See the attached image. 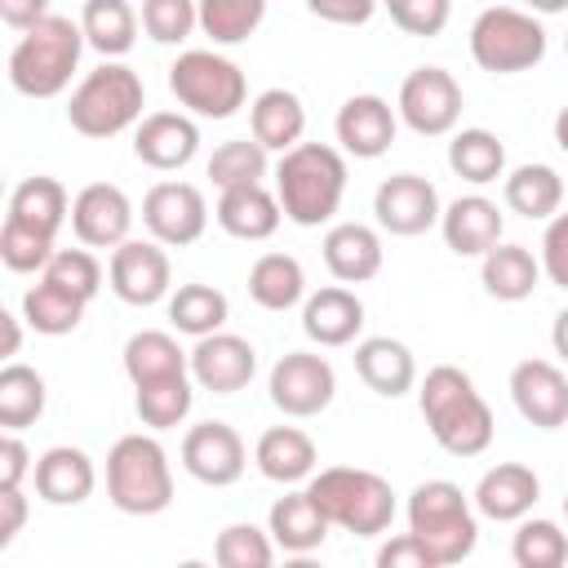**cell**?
<instances>
[{"label":"cell","mask_w":568,"mask_h":568,"mask_svg":"<svg viewBox=\"0 0 568 568\" xmlns=\"http://www.w3.org/2000/svg\"><path fill=\"white\" fill-rule=\"evenodd\" d=\"M417 408L426 417V430L435 435V444L453 457H479L493 444V408L488 399L475 390L470 373L453 368V364H435L422 377L417 390Z\"/></svg>","instance_id":"1"},{"label":"cell","mask_w":568,"mask_h":568,"mask_svg":"<svg viewBox=\"0 0 568 568\" xmlns=\"http://www.w3.org/2000/svg\"><path fill=\"white\" fill-rule=\"evenodd\" d=\"M275 195L293 226L328 222L346 195V155L324 142H297L275 164Z\"/></svg>","instance_id":"2"},{"label":"cell","mask_w":568,"mask_h":568,"mask_svg":"<svg viewBox=\"0 0 568 568\" xmlns=\"http://www.w3.org/2000/svg\"><path fill=\"white\" fill-rule=\"evenodd\" d=\"M84 27L62 18V13H49L40 18L36 27H27L9 53V84L22 93V98H58L75 67H80V53H84Z\"/></svg>","instance_id":"3"},{"label":"cell","mask_w":568,"mask_h":568,"mask_svg":"<svg viewBox=\"0 0 568 568\" xmlns=\"http://www.w3.org/2000/svg\"><path fill=\"white\" fill-rule=\"evenodd\" d=\"M311 501L328 515L333 528H346L355 537H377L395 519V493L377 470L364 466H328L306 479Z\"/></svg>","instance_id":"4"},{"label":"cell","mask_w":568,"mask_h":568,"mask_svg":"<svg viewBox=\"0 0 568 568\" xmlns=\"http://www.w3.org/2000/svg\"><path fill=\"white\" fill-rule=\"evenodd\" d=\"M408 532L435 555L439 568L470 559L479 541V519L470 497L453 479H426L408 493Z\"/></svg>","instance_id":"5"},{"label":"cell","mask_w":568,"mask_h":568,"mask_svg":"<svg viewBox=\"0 0 568 568\" xmlns=\"http://www.w3.org/2000/svg\"><path fill=\"white\" fill-rule=\"evenodd\" d=\"M106 497L124 515H160L173 501L169 453L155 435H120L106 453Z\"/></svg>","instance_id":"6"},{"label":"cell","mask_w":568,"mask_h":568,"mask_svg":"<svg viewBox=\"0 0 568 568\" xmlns=\"http://www.w3.org/2000/svg\"><path fill=\"white\" fill-rule=\"evenodd\" d=\"M142 106H146L142 75L124 62H102L75 84L67 102V120L80 138H115L142 120Z\"/></svg>","instance_id":"7"},{"label":"cell","mask_w":568,"mask_h":568,"mask_svg":"<svg viewBox=\"0 0 568 568\" xmlns=\"http://www.w3.org/2000/svg\"><path fill=\"white\" fill-rule=\"evenodd\" d=\"M169 89L200 120H231L244 106V98H248L244 71L231 58L213 53V49L178 53V62L169 67Z\"/></svg>","instance_id":"8"},{"label":"cell","mask_w":568,"mask_h":568,"mask_svg":"<svg viewBox=\"0 0 568 568\" xmlns=\"http://www.w3.org/2000/svg\"><path fill=\"white\" fill-rule=\"evenodd\" d=\"M470 58L493 75L532 71L546 58V27L532 13L510 4L484 9L470 27Z\"/></svg>","instance_id":"9"},{"label":"cell","mask_w":568,"mask_h":568,"mask_svg":"<svg viewBox=\"0 0 568 568\" xmlns=\"http://www.w3.org/2000/svg\"><path fill=\"white\" fill-rule=\"evenodd\" d=\"M395 111L417 138H444L462 120V84L444 67H417L404 75Z\"/></svg>","instance_id":"10"},{"label":"cell","mask_w":568,"mask_h":568,"mask_svg":"<svg viewBox=\"0 0 568 568\" xmlns=\"http://www.w3.org/2000/svg\"><path fill=\"white\" fill-rule=\"evenodd\" d=\"M266 390H271V404H275L284 417H315V413H324V408L333 404V395H337V373H333V364H328L324 355H315V351H288V355L275 359Z\"/></svg>","instance_id":"11"},{"label":"cell","mask_w":568,"mask_h":568,"mask_svg":"<svg viewBox=\"0 0 568 568\" xmlns=\"http://www.w3.org/2000/svg\"><path fill=\"white\" fill-rule=\"evenodd\" d=\"M106 280H111V293L120 302L155 306L173 288V266H169V253L160 240H124L120 248H111Z\"/></svg>","instance_id":"12"},{"label":"cell","mask_w":568,"mask_h":568,"mask_svg":"<svg viewBox=\"0 0 568 568\" xmlns=\"http://www.w3.org/2000/svg\"><path fill=\"white\" fill-rule=\"evenodd\" d=\"M142 222H146L151 240H160L164 248H186L209 226L204 191L191 182H155L142 195Z\"/></svg>","instance_id":"13"},{"label":"cell","mask_w":568,"mask_h":568,"mask_svg":"<svg viewBox=\"0 0 568 568\" xmlns=\"http://www.w3.org/2000/svg\"><path fill=\"white\" fill-rule=\"evenodd\" d=\"M182 466L191 479L209 484V488H226L244 475L248 466V448L240 439L235 426L226 422H200L182 435Z\"/></svg>","instance_id":"14"},{"label":"cell","mask_w":568,"mask_h":568,"mask_svg":"<svg viewBox=\"0 0 568 568\" xmlns=\"http://www.w3.org/2000/svg\"><path fill=\"white\" fill-rule=\"evenodd\" d=\"M377 226L390 235H422L439 222V191L422 173H395L373 191Z\"/></svg>","instance_id":"15"},{"label":"cell","mask_w":568,"mask_h":568,"mask_svg":"<svg viewBox=\"0 0 568 568\" xmlns=\"http://www.w3.org/2000/svg\"><path fill=\"white\" fill-rule=\"evenodd\" d=\"M71 231L84 248H120L133 231V204L115 182H89L71 200Z\"/></svg>","instance_id":"16"},{"label":"cell","mask_w":568,"mask_h":568,"mask_svg":"<svg viewBox=\"0 0 568 568\" xmlns=\"http://www.w3.org/2000/svg\"><path fill=\"white\" fill-rule=\"evenodd\" d=\"M257 373V351L253 342L235 337V333H209V337H195V351H191V377L195 386L213 390V395H235L253 382Z\"/></svg>","instance_id":"17"},{"label":"cell","mask_w":568,"mask_h":568,"mask_svg":"<svg viewBox=\"0 0 568 568\" xmlns=\"http://www.w3.org/2000/svg\"><path fill=\"white\" fill-rule=\"evenodd\" d=\"M510 399L537 430H559L568 422V377L550 359H524L510 368Z\"/></svg>","instance_id":"18"},{"label":"cell","mask_w":568,"mask_h":568,"mask_svg":"<svg viewBox=\"0 0 568 568\" xmlns=\"http://www.w3.org/2000/svg\"><path fill=\"white\" fill-rule=\"evenodd\" d=\"M395 129H399V111H390V102L377 98V93L346 98L342 111H337V120H333V133H337L342 151L355 155V160L386 155L390 142H395Z\"/></svg>","instance_id":"19"},{"label":"cell","mask_w":568,"mask_h":568,"mask_svg":"<svg viewBox=\"0 0 568 568\" xmlns=\"http://www.w3.org/2000/svg\"><path fill=\"white\" fill-rule=\"evenodd\" d=\"M200 151V129L191 115L182 111H151L138 120L133 129V155L146 164V169H160V173H173L182 164H191Z\"/></svg>","instance_id":"20"},{"label":"cell","mask_w":568,"mask_h":568,"mask_svg":"<svg viewBox=\"0 0 568 568\" xmlns=\"http://www.w3.org/2000/svg\"><path fill=\"white\" fill-rule=\"evenodd\" d=\"M541 497V479L524 462H497L475 484V510L497 524H519Z\"/></svg>","instance_id":"21"},{"label":"cell","mask_w":568,"mask_h":568,"mask_svg":"<svg viewBox=\"0 0 568 568\" xmlns=\"http://www.w3.org/2000/svg\"><path fill=\"white\" fill-rule=\"evenodd\" d=\"M439 231H444V244L457 257H484L488 248L501 244L506 217H501V209L488 195H457L439 213Z\"/></svg>","instance_id":"22"},{"label":"cell","mask_w":568,"mask_h":568,"mask_svg":"<svg viewBox=\"0 0 568 568\" xmlns=\"http://www.w3.org/2000/svg\"><path fill=\"white\" fill-rule=\"evenodd\" d=\"M284 222L280 195L266 191L262 182H244V186H226L217 195V226L235 240H271Z\"/></svg>","instance_id":"23"},{"label":"cell","mask_w":568,"mask_h":568,"mask_svg":"<svg viewBox=\"0 0 568 568\" xmlns=\"http://www.w3.org/2000/svg\"><path fill=\"white\" fill-rule=\"evenodd\" d=\"M359 328H364V302L342 284H328L302 302V333L315 346H346L359 337Z\"/></svg>","instance_id":"24"},{"label":"cell","mask_w":568,"mask_h":568,"mask_svg":"<svg viewBox=\"0 0 568 568\" xmlns=\"http://www.w3.org/2000/svg\"><path fill=\"white\" fill-rule=\"evenodd\" d=\"M36 493L49 501V506H80L93 484H98V470L89 462L84 448H71V444H58V448H44L36 457Z\"/></svg>","instance_id":"25"},{"label":"cell","mask_w":568,"mask_h":568,"mask_svg":"<svg viewBox=\"0 0 568 568\" xmlns=\"http://www.w3.org/2000/svg\"><path fill=\"white\" fill-rule=\"evenodd\" d=\"M382 235L364 222H337L324 235V266L333 271V280L342 284H364L382 271Z\"/></svg>","instance_id":"26"},{"label":"cell","mask_w":568,"mask_h":568,"mask_svg":"<svg viewBox=\"0 0 568 568\" xmlns=\"http://www.w3.org/2000/svg\"><path fill=\"white\" fill-rule=\"evenodd\" d=\"M355 373L368 390H377L386 399H399L417 382V359L399 337H364L355 346Z\"/></svg>","instance_id":"27"},{"label":"cell","mask_w":568,"mask_h":568,"mask_svg":"<svg viewBox=\"0 0 568 568\" xmlns=\"http://www.w3.org/2000/svg\"><path fill=\"white\" fill-rule=\"evenodd\" d=\"M253 462H257V470L271 484H302V479L315 475L320 453H315V439L306 430H297V426H271V430L257 435Z\"/></svg>","instance_id":"28"},{"label":"cell","mask_w":568,"mask_h":568,"mask_svg":"<svg viewBox=\"0 0 568 568\" xmlns=\"http://www.w3.org/2000/svg\"><path fill=\"white\" fill-rule=\"evenodd\" d=\"M328 528H333L328 515L311 501L306 488L302 493H284L271 506V515H266V532L275 537V546L284 555H311V550H320L324 537H328Z\"/></svg>","instance_id":"29"},{"label":"cell","mask_w":568,"mask_h":568,"mask_svg":"<svg viewBox=\"0 0 568 568\" xmlns=\"http://www.w3.org/2000/svg\"><path fill=\"white\" fill-rule=\"evenodd\" d=\"M248 129L266 151H293L306 133V106L293 89H262L248 106Z\"/></svg>","instance_id":"30"},{"label":"cell","mask_w":568,"mask_h":568,"mask_svg":"<svg viewBox=\"0 0 568 568\" xmlns=\"http://www.w3.org/2000/svg\"><path fill=\"white\" fill-rule=\"evenodd\" d=\"M124 373H129L133 386H151V382L191 373V355L178 346L173 333L142 328V333H133V337L124 342Z\"/></svg>","instance_id":"31"},{"label":"cell","mask_w":568,"mask_h":568,"mask_svg":"<svg viewBox=\"0 0 568 568\" xmlns=\"http://www.w3.org/2000/svg\"><path fill=\"white\" fill-rule=\"evenodd\" d=\"M479 280H484V293L488 297H497V302H524V297H532V288L541 280V262L524 244H497V248L484 253Z\"/></svg>","instance_id":"32"},{"label":"cell","mask_w":568,"mask_h":568,"mask_svg":"<svg viewBox=\"0 0 568 568\" xmlns=\"http://www.w3.org/2000/svg\"><path fill=\"white\" fill-rule=\"evenodd\" d=\"M248 297L262 311H288L306 297V271L293 253H262L248 271Z\"/></svg>","instance_id":"33"},{"label":"cell","mask_w":568,"mask_h":568,"mask_svg":"<svg viewBox=\"0 0 568 568\" xmlns=\"http://www.w3.org/2000/svg\"><path fill=\"white\" fill-rule=\"evenodd\" d=\"M564 204V178L550 164H519L506 178V209L528 222H550Z\"/></svg>","instance_id":"34"},{"label":"cell","mask_w":568,"mask_h":568,"mask_svg":"<svg viewBox=\"0 0 568 568\" xmlns=\"http://www.w3.org/2000/svg\"><path fill=\"white\" fill-rule=\"evenodd\" d=\"M84 306H89V302H84L80 293L62 288V284H53V280H44V275H40V284H31V288L22 293V320H27L36 333H44V337L75 333L80 320H84Z\"/></svg>","instance_id":"35"},{"label":"cell","mask_w":568,"mask_h":568,"mask_svg":"<svg viewBox=\"0 0 568 568\" xmlns=\"http://www.w3.org/2000/svg\"><path fill=\"white\" fill-rule=\"evenodd\" d=\"M9 217L27 222V226H40L49 235L62 231V222L71 217V200H67V186L49 173H36V178H22L9 195Z\"/></svg>","instance_id":"36"},{"label":"cell","mask_w":568,"mask_h":568,"mask_svg":"<svg viewBox=\"0 0 568 568\" xmlns=\"http://www.w3.org/2000/svg\"><path fill=\"white\" fill-rule=\"evenodd\" d=\"M80 27L89 49H98L102 58H124L138 40V13L129 0H84Z\"/></svg>","instance_id":"37"},{"label":"cell","mask_w":568,"mask_h":568,"mask_svg":"<svg viewBox=\"0 0 568 568\" xmlns=\"http://www.w3.org/2000/svg\"><path fill=\"white\" fill-rule=\"evenodd\" d=\"M448 169L462 178V182H475V186H488L501 178L506 169V146L497 133L488 129H462L453 133L448 142Z\"/></svg>","instance_id":"38"},{"label":"cell","mask_w":568,"mask_h":568,"mask_svg":"<svg viewBox=\"0 0 568 568\" xmlns=\"http://www.w3.org/2000/svg\"><path fill=\"white\" fill-rule=\"evenodd\" d=\"M226 315H231V302L213 284H182L178 293H169V320L178 333L209 337L226 324Z\"/></svg>","instance_id":"39"},{"label":"cell","mask_w":568,"mask_h":568,"mask_svg":"<svg viewBox=\"0 0 568 568\" xmlns=\"http://www.w3.org/2000/svg\"><path fill=\"white\" fill-rule=\"evenodd\" d=\"M44 413V377L27 364H4L0 368V426L22 430Z\"/></svg>","instance_id":"40"},{"label":"cell","mask_w":568,"mask_h":568,"mask_svg":"<svg viewBox=\"0 0 568 568\" xmlns=\"http://www.w3.org/2000/svg\"><path fill=\"white\" fill-rule=\"evenodd\" d=\"M191 382H195V377L182 373V377H164V382H151V386H133V390H138V395H133V408H138L142 426H151V430L178 426V422L191 413V404H195Z\"/></svg>","instance_id":"41"},{"label":"cell","mask_w":568,"mask_h":568,"mask_svg":"<svg viewBox=\"0 0 568 568\" xmlns=\"http://www.w3.org/2000/svg\"><path fill=\"white\" fill-rule=\"evenodd\" d=\"M266 18V0H200V31L213 44L248 40Z\"/></svg>","instance_id":"42"},{"label":"cell","mask_w":568,"mask_h":568,"mask_svg":"<svg viewBox=\"0 0 568 568\" xmlns=\"http://www.w3.org/2000/svg\"><path fill=\"white\" fill-rule=\"evenodd\" d=\"M266 155H271V151H266L257 138H231V142H222V146L209 155V178H213L217 191L244 186V182H262L266 169H271Z\"/></svg>","instance_id":"43"},{"label":"cell","mask_w":568,"mask_h":568,"mask_svg":"<svg viewBox=\"0 0 568 568\" xmlns=\"http://www.w3.org/2000/svg\"><path fill=\"white\" fill-rule=\"evenodd\" d=\"M510 559L519 568H559L568 559V537L559 532L555 519H519L515 541H510Z\"/></svg>","instance_id":"44"},{"label":"cell","mask_w":568,"mask_h":568,"mask_svg":"<svg viewBox=\"0 0 568 568\" xmlns=\"http://www.w3.org/2000/svg\"><path fill=\"white\" fill-rule=\"evenodd\" d=\"M53 240H58V235H49V231H40V226H27V222H18V217H4V226H0V262H4L9 271H18V275L44 271L49 257L58 253Z\"/></svg>","instance_id":"45"},{"label":"cell","mask_w":568,"mask_h":568,"mask_svg":"<svg viewBox=\"0 0 568 568\" xmlns=\"http://www.w3.org/2000/svg\"><path fill=\"white\" fill-rule=\"evenodd\" d=\"M275 537L262 532L257 524H226L213 541V559L222 568H266L275 559Z\"/></svg>","instance_id":"46"},{"label":"cell","mask_w":568,"mask_h":568,"mask_svg":"<svg viewBox=\"0 0 568 568\" xmlns=\"http://www.w3.org/2000/svg\"><path fill=\"white\" fill-rule=\"evenodd\" d=\"M200 27V0H142V31L155 44H182Z\"/></svg>","instance_id":"47"},{"label":"cell","mask_w":568,"mask_h":568,"mask_svg":"<svg viewBox=\"0 0 568 568\" xmlns=\"http://www.w3.org/2000/svg\"><path fill=\"white\" fill-rule=\"evenodd\" d=\"M40 275L62 284V288H71V293H80L84 302H93L98 288H102V262L89 248H58Z\"/></svg>","instance_id":"48"},{"label":"cell","mask_w":568,"mask_h":568,"mask_svg":"<svg viewBox=\"0 0 568 568\" xmlns=\"http://www.w3.org/2000/svg\"><path fill=\"white\" fill-rule=\"evenodd\" d=\"M382 4L404 36H439L453 13V0H382Z\"/></svg>","instance_id":"49"},{"label":"cell","mask_w":568,"mask_h":568,"mask_svg":"<svg viewBox=\"0 0 568 568\" xmlns=\"http://www.w3.org/2000/svg\"><path fill=\"white\" fill-rule=\"evenodd\" d=\"M541 275L568 288V213H555L541 235Z\"/></svg>","instance_id":"50"},{"label":"cell","mask_w":568,"mask_h":568,"mask_svg":"<svg viewBox=\"0 0 568 568\" xmlns=\"http://www.w3.org/2000/svg\"><path fill=\"white\" fill-rule=\"evenodd\" d=\"M377 568H439V564L413 532H399L377 550Z\"/></svg>","instance_id":"51"},{"label":"cell","mask_w":568,"mask_h":568,"mask_svg":"<svg viewBox=\"0 0 568 568\" xmlns=\"http://www.w3.org/2000/svg\"><path fill=\"white\" fill-rule=\"evenodd\" d=\"M36 470L31 448L18 439V430H4L0 439V488H22V479Z\"/></svg>","instance_id":"52"},{"label":"cell","mask_w":568,"mask_h":568,"mask_svg":"<svg viewBox=\"0 0 568 568\" xmlns=\"http://www.w3.org/2000/svg\"><path fill=\"white\" fill-rule=\"evenodd\" d=\"M306 9L333 27H364L377 9V0H306Z\"/></svg>","instance_id":"53"},{"label":"cell","mask_w":568,"mask_h":568,"mask_svg":"<svg viewBox=\"0 0 568 568\" xmlns=\"http://www.w3.org/2000/svg\"><path fill=\"white\" fill-rule=\"evenodd\" d=\"M22 524H27V497H22V488H0V550H9L18 541Z\"/></svg>","instance_id":"54"},{"label":"cell","mask_w":568,"mask_h":568,"mask_svg":"<svg viewBox=\"0 0 568 568\" xmlns=\"http://www.w3.org/2000/svg\"><path fill=\"white\" fill-rule=\"evenodd\" d=\"M0 18H4V27L27 31L40 18H49V0H0Z\"/></svg>","instance_id":"55"},{"label":"cell","mask_w":568,"mask_h":568,"mask_svg":"<svg viewBox=\"0 0 568 568\" xmlns=\"http://www.w3.org/2000/svg\"><path fill=\"white\" fill-rule=\"evenodd\" d=\"M550 346H555V355L568 364V306L555 315V328H550Z\"/></svg>","instance_id":"56"},{"label":"cell","mask_w":568,"mask_h":568,"mask_svg":"<svg viewBox=\"0 0 568 568\" xmlns=\"http://www.w3.org/2000/svg\"><path fill=\"white\" fill-rule=\"evenodd\" d=\"M0 324H4V355H18V346H22V328H18V315H0Z\"/></svg>","instance_id":"57"},{"label":"cell","mask_w":568,"mask_h":568,"mask_svg":"<svg viewBox=\"0 0 568 568\" xmlns=\"http://www.w3.org/2000/svg\"><path fill=\"white\" fill-rule=\"evenodd\" d=\"M532 13H564L568 9V0H524Z\"/></svg>","instance_id":"58"},{"label":"cell","mask_w":568,"mask_h":568,"mask_svg":"<svg viewBox=\"0 0 568 568\" xmlns=\"http://www.w3.org/2000/svg\"><path fill=\"white\" fill-rule=\"evenodd\" d=\"M555 142H559V151H568V106H559V115H555Z\"/></svg>","instance_id":"59"},{"label":"cell","mask_w":568,"mask_h":568,"mask_svg":"<svg viewBox=\"0 0 568 568\" xmlns=\"http://www.w3.org/2000/svg\"><path fill=\"white\" fill-rule=\"evenodd\" d=\"M564 515H568V497H564Z\"/></svg>","instance_id":"60"},{"label":"cell","mask_w":568,"mask_h":568,"mask_svg":"<svg viewBox=\"0 0 568 568\" xmlns=\"http://www.w3.org/2000/svg\"><path fill=\"white\" fill-rule=\"evenodd\" d=\"M564 53H568V36H564Z\"/></svg>","instance_id":"61"}]
</instances>
